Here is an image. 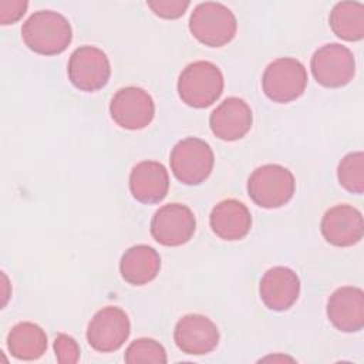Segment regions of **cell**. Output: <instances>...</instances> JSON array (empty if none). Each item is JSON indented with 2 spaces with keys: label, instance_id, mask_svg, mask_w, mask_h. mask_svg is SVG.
<instances>
[{
  "label": "cell",
  "instance_id": "cell-1",
  "mask_svg": "<svg viewBox=\"0 0 364 364\" xmlns=\"http://www.w3.org/2000/svg\"><path fill=\"white\" fill-rule=\"evenodd\" d=\"M21 38L37 54L57 55L70 46L73 28L63 14L53 10H40L23 23Z\"/></svg>",
  "mask_w": 364,
  "mask_h": 364
},
{
  "label": "cell",
  "instance_id": "cell-2",
  "mask_svg": "<svg viewBox=\"0 0 364 364\" xmlns=\"http://www.w3.org/2000/svg\"><path fill=\"white\" fill-rule=\"evenodd\" d=\"M223 74L210 61L199 60L188 64L178 78V94L192 108H206L223 92Z\"/></svg>",
  "mask_w": 364,
  "mask_h": 364
},
{
  "label": "cell",
  "instance_id": "cell-3",
  "mask_svg": "<svg viewBox=\"0 0 364 364\" xmlns=\"http://www.w3.org/2000/svg\"><path fill=\"white\" fill-rule=\"evenodd\" d=\"M293 173L279 164H266L256 168L247 181L249 198L260 208L277 209L294 195Z\"/></svg>",
  "mask_w": 364,
  "mask_h": 364
},
{
  "label": "cell",
  "instance_id": "cell-4",
  "mask_svg": "<svg viewBox=\"0 0 364 364\" xmlns=\"http://www.w3.org/2000/svg\"><path fill=\"white\" fill-rule=\"evenodd\" d=\"M192 36L208 47H222L230 43L237 30L233 11L222 3H199L189 17Z\"/></svg>",
  "mask_w": 364,
  "mask_h": 364
},
{
  "label": "cell",
  "instance_id": "cell-5",
  "mask_svg": "<svg viewBox=\"0 0 364 364\" xmlns=\"http://www.w3.org/2000/svg\"><path fill=\"white\" fill-rule=\"evenodd\" d=\"M213 164L215 155L210 145L195 136L181 139L169 155V165L175 178L191 186L205 182L213 169Z\"/></svg>",
  "mask_w": 364,
  "mask_h": 364
},
{
  "label": "cell",
  "instance_id": "cell-6",
  "mask_svg": "<svg viewBox=\"0 0 364 364\" xmlns=\"http://www.w3.org/2000/svg\"><path fill=\"white\" fill-rule=\"evenodd\" d=\"M306 87V67L291 57H280L272 61L262 75L263 92L273 102H291L303 95Z\"/></svg>",
  "mask_w": 364,
  "mask_h": 364
},
{
  "label": "cell",
  "instance_id": "cell-7",
  "mask_svg": "<svg viewBox=\"0 0 364 364\" xmlns=\"http://www.w3.org/2000/svg\"><path fill=\"white\" fill-rule=\"evenodd\" d=\"M310 68L314 80L326 88L347 85L355 74V58L350 48L338 43L324 44L311 57Z\"/></svg>",
  "mask_w": 364,
  "mask_h": 364
},
{
  "label": "cell",
  "instance_id": "cell-8",
  "mask_svg": "<svg viewBox=\"0 0 364 364\" xmlns=\"http://www.w3.org/2000/svg\"><path fill=\"white\" fill-rule=\"evenodd\" d=\"M71 84L85 92H94L105 87L111 75V64L107 54L94 46H81L73 51L67 65Z\"/></svg>",
  "mask_w": 364,
  "mask_h": 364
},
{
  "label": "cell",
  "instance_id": "cell-9",
  "mask_svg": "<svg viewBox=\"0 0 364 364\" xmlns=\"http://www.w3.org/2000/svg\"><path fill=\"white\" fill-rule=\"evenodd\" d=\"M131 323L127 313L117 306H107L98 310L88 323L87 341L100 353L119 350L128 340Z\"/></svg>",
  "mask_w": 364,
  "mask_h": 364
},
{
  "label": "cell",
  "instance_id": "cell-10",
  "mask_svg": "<svg viewBox=\"0 0 364 364\" xmlns=\"http://www.w3.org/2000/svg\"><path fill=\"white\" fill-rule=\"evenodd\" d=\"M195 230V215L182 203H166L151 219V235L162 246H182L192 239Z\"/></svg>",
  "mask_w": 364,
  "mask_h": 364
},
{
  "label": "cell",
  "instance_id": "cell-11",
  "mask_svg": "<svg viewBox=\"0 0 364 364\" xmlns=\"http://www.w3.org/2000/svg\"><path fill=\"white\" fill-rule=\"evenodd\" d=\"M109 114L114 122L124 129H144L154 119L155 104L144 88L124 87L111 98Z\"/></svg>",
  "mask_w": 364,
  "mask_h": 364
},
{
  "label": "cell",
  "instance_id": "cell-12",
  "mask_svg": "<svg viewBox=\"0 0 364 364\" xmlns=\"http://www.w3.org/2000/svg\"><path fill=\"white\" fill-rule=\"evenodd\" d=\"M173 341L185 354L203 355L219 344V330L209 317L192 313L178 320L173 328Z\"/></svg>",
  "mask_w": 364,
  "mask_h": 364
},
{
  "label": "cell",
  "instance_id": "cell-13",
  "mask_svg": "<svg viewBox=\"0 0 364 364\" xmlns=\"http://www.w3.org/2000/svg\"><path fill=\"white\" fill-rule=\"evenodd\" d=\"M320 230L326 242L333 246L347 247L357 245L364 235L363 215L351 205H336L324 213Z\"/></svg>",
  "mask_w": 364,
  "mask_h": 364
},
{
  "label": "cell",
  "instance_id": "cell-14",
  "mask_svg": "<svg viewBox=\"0 0 364 364\" xmlns=\"http://www.w3.org/2000/svg\"><path fill=\"white\" fill-rule=\"evenodd\" d=\"M253 114L247 102L237 97L223 100L210 114L209 127L212 134L222 141H237L252 128Z\"/></svg>",
  "mask_w": 364,
  "mask_h": 364
},
{
  "label": "cell",
  "instance_id": "cell-15",
  "mask_svg": "<svg viewBox=\"0 0 364 364\" xmlns=\"http://www.w3.org/2000/svg\"><path fill=\"white\" fill-rule=\"evenodd\" d=\"M327 317L343 333L360 331L364 327V291L354 286L334 290L327 301Z\"/></svg>",
  "mask_w": 364,
  "mask_h": 364
},
{
  "label": "cell",
  "instance_id": "cell-16",
  "mask_svg": "<svg viewBox=\"0 0 364 364\" xmlns=\"http://www.w3.org/2000/svg\"><path fill=\"white\" fill-rule=\"evenodd\" d=\"M260 299L273 311L289 310L299 299L300 280L289 267L274 266L260 279Z\"/></svg>",
  "mask_w": 364,
  "mask_h": 364
},
{
  "label": "cell",
  "instance_id": "cell-17",
  "mask_svg": "<svg viewBox=\"0 0 364 364\" xmlns=\"http://www.w3.org/2000/svg\"><path fill=\"white\" fill-rule=\"evenodd\" d=\"M129 191L141 203H158L169 191L166 168L156 161H141L129 173Z\"/></svg>",
  "mask_w": 364,
  "mask_h": 364
},
{
  "label": "cell",
  "instance_id": "cell-18",
  "mask_svg": "<svg viewBox=\"0 0 364 364\" xmlns=\"http://www.w3.org/2000/svg\"><path fill=\"white\" fill-rule=\"evenodd\" d=\"M212 232L223 240H240L252 228V215L245 203L225 199L215 205L209 216Z\"/></svg>",
  "mask_w": 364,
  "mask_h": 364
},
{
  "label": "cell",
  "instance_id": "cell-19",
  "mask_svg": "<svg viewBox=\"0 0 364 364\" xmlns=\"http://www.w3.org/2000/svg\"><path fill=\"white\" fill-rule=\"evenodd\" d=\"M161 269L158 252L148 245H135L125 250L119 260L122 279L132 286H144L152 282Z\"/></svg>",
  "mask_w": 364,
  "mask_h": 364
},
{
  "label": "cell",
  "instance_id": "cell-20",
  "mask_svg": "<svg viewBox=\"0 0 364 364\" xmlns=\"http://www.w3.org/2000/svg\"><path fill=\"white\" fill-rule=\"evenodd\" d=\"M7 348L17 360H37L47 350L46 331L31 321L17 323L7 334Z\"/></svg>",
  "mask_w": 364,
  "mask_h": 364
},
{
  "label": "cell",
  "instance_id": "cell-21",
  "mask_svg": "<svg viewBox=\"0 0 364 364\" xmlns=\"http://www.w3.org/2000/svg\"><path fill=\"white\" fill-rule=\"evenodd\" d=\"M333 33L346 41H358L364 37V4L360 1L337 3L328 17Z\"/></svg>",
  "mask_w": 364,
  "mask_h": 364
},
{
  "label": "cell",
  "instance_id": "cell-22",
  "mask_svg": "<svg viewBox=\"0 0 364 364\" xmlns=\"http://www.w3.org/2000/svg\"><path fill=\"white\" fill-rule=\"evenodd\" d=\"M338 183L348 192H364V154L361 151L347 154L337 166Z\"/></svg>",
  "mask_w": 364,
  "mask_h": 364
},
{
  "label": "cell",
  "instance_id": "cell-23",
  "mask_svg": "<svg viewBox=\"0 0 364 364\" xmlns=\"http://www.w3.org/2000/svg\"><path fill=\"white\" fill-rule=\"evenodd\" d=\"M124 360L129 364H138V363L165 364L168 361L164 346L155 341L154 338H138L132 341L125 350Z\"/></svg>",
  "mask_w": 364,
  "mask_h": 364
},
{
  "label": "cell",
  "instance_id": "cell-24",
  "mask_svg": "<svg viewBox=\"0 0 364 364\" xmlns=\"http://www.w3.org/2000/svg\"><path fill=\"white\" fill-rule=\"evenodd\" d=\"M188 0H149L146 6L152 10V13L165 20H175L183 16L186 9L189 7Z\"/></svg>",
  "mask_w": 364,
  "mask_h": 364
},
{
  "label": "cell",
  "instance_id": "cell-25",
  "mask_svg": "<svg viewBox=\"0 0 364 364\" xmlns=\"http://www.w3.org/2000/svg\"><path fill=\"white\" fill-rule=\"evenodd\" d=\"M54 351L57 361L61 364H74L80 360V346L68 334H58L54 340Z\"/></svg>",
  "mask_w": 364,
  "mask_h": 364
},
{
  "label": "cell",
  "instance_id": "cell-26",
  "mask_svg": "<svg viewBox=\"0 0 364 364\" xmlns=\"http://www.w3.org/2000/svg\"><path fill=\"white\" fill-rule=\"evenodd\" d=\"M28 3L24 0H13V1H0V23L3 26L13 24L20 17L24 16Z\"/></svg>",
  "mask_w": 364,
  "mask_h": 364
}]
</instances>
